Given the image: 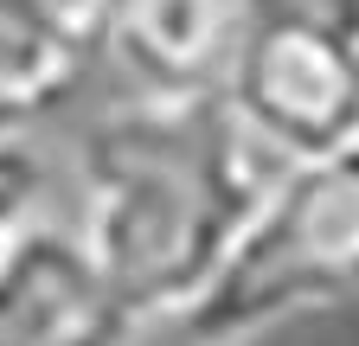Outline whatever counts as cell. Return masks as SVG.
Listing matches in <instances>:
<instances>
[{
	"label": "cell",
	"mask_w": 359,
	"mask_h": 346,
	"mask_svg": "<svg viewBox=\"0 0 359 346\" xmlns=\"http://www.w3.org/2000/svg\"><path fill=\"white\" fill-rule=\"evenodd\" d=\"M39 193H45V160L32 154L26 128H0V244L20 225H32Z\"/></svg>",
	"instance_id": "7"
},
{
	"label": "cell",
	"mask_w": 359,
	"mask_h": 346,
	"mask_svg": "<svg viewBox=\"0 0 359 346\" xmlns=\"http://www.w3.org/2000/svg\"><path fill=\"white\" fill-rule=\"evenodd\" d=\"M257 13L250 0H128L116 52L148 90H224Z\"/></svg>",
	"instance_id": "6"
},
{
	"label": "cell",
	"mask_w": 359,
	"mask_h": 346,
	"mask_svg": "<svg viewBox=\"0 0 359 346\" xmlns=\"http://www.w3.org/2000/svg\"><path fill=\"white\" fill-rule=\"evenodd\" d=\"M359 295V141L289 160L212 295L187 314L205 333H257Z\"/></svg>",
	"instance_id": "2"
},
{
	"label": "cell",
	"mask_w": 359,
	"mask_h": 346,
	"mask_svg": "<svg viewBox=\"0 0 359 346\" xmlns=\"http://www.w3.org/2000/svg\"><path fill=\"white\" fill-rule=\"evenodd\" d=\"M289 160L224 90H142L77 148V231L142 321L193 314Z\"/></svg>",
	"instance_id": "1"
},
{
	"label": "cell",
	"mask_w": 359,
	"mask_h": 346,
	"mask_svg": "<svg viewBox=\"0 0 359 346\" xmlns=\"http://www.w3.org/2000/svg\"><path fill=\"white\" fill-rule=\"evenodd\" d=\"M238 116L283 160H321L359 141V13L269 7L224 77Z\"/></svg>",
	"instance_id": "3"
},
{
	"label": "cell",
	"mask_w": 359,
	"mask_h": 346,
	"mask_svg": "<svg viewBox=\"0 0 359 346\" xmlns=\"http://www.w3.org/2000/svg\"><path fill=\"white\" fill-rule=\"evenodd\" d=\"M142 314L77 225H20L0 244V346H122Z\"/></svg>",
	"instance_id": "4"
},
{
	"label": "cell",
	"mask_w": 359,
	"mask_h": 346,
	"mask_svg": "<svg viewBox=\"0 0 359 346\" xmlns=\"http://www.w3.org/2000/svg\"><path fill=\"white\" fill-rule=\"evenodd\" d=\"M128 0H0V128H32L83 90L116 39Z\"/></svg>",
	"instance_id": "5"
}]
</instances>
